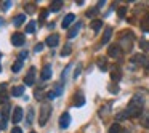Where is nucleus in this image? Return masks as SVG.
Returning <instances> with one entry per match:
<instances>
[{
  "instance_id": "1",
  "label": "nucleus",
  "mask_w": 149,
  "mask_h": 133,
  "mask_svg": "<svg viewBox=\"0 0 149 133\" xmlns=\"http://www.w3.org/2000/svg\"><path fill=\"white\" fill-rule=\"evenodd\" d=\"M143 106H144V98H143V95L139 93H135L133 95V98L130 100L128 103V107H127V114H128V117H138L141 116L143 112Z\"/></svg>"
},
{
  "instance_id": "2",
  "label": "nucleus",
  "mask_w": 149,
  "mask_h": 133,
  "mask_svg": "<svg viewBox=\"0 0 149 133\" xmlns=\"http://www.w3.org/2000/svg\"><path fill=\"white\" fill-rule=\"evenodd\" d=\"M133 40H135V36L133 32H123L120 36V40H119V47L123 50V52H130L133 47Z\"/></svg>"
},
{
  "instance_id": "3",
  "label": "nucleus",
  "mask_w": 149,
  "mask_h": 133,
  "mask_svg": "<svg viewBox=\"0 0 149 133\" xmlns=\"http://www.w3.org/2000/svg\"><path fill=\"white\" fill-rule=\"evenodd\" d=\"M50 116H52V106L47 103L42 104V107H40V114H39V125L43 127L47 122H48Z\"/></svg>"
},
{
  "instance_id": "4",
  "label": "nucleus",
  "mask_w": 149,
  "mask_h": 133,
  "mask_svg": "<svg viewBox=\"0 0 149 133\" xmlns=\"http://www.w3.org/2000/svg\"><path fill=\"white\" fill-rule=\"evenodd\" d=\"M24 42H26V37H24V34L15 32L13 36H11V43H13L15 47H21Z\"/></svg>"
},
{
  "instance_id": "5",
  "label": "nucleus",
  "mask_w": 149,
  "mask_h": 133,
  "mask_svg": "<svg viewBox=\"0 0 149 133\" xmlns=\"http://www.w3.org/2000/svg\"><path fill=\"white\" fill-rule=\"evenodd\" d=\"M34 79H36V68H31L29 72H27V75L24 77V84H26L27 87H32V85H34Z\"/></svg>"
},
{
  "instance_id": "6",
  "label": "nucleus",
  "mask_w": 149,
  "mask_h": 133,
  "mask_svg": "<svg viewBox=\"0 0 149 133\" xmlns=\"http://www.w3.org/2000/svg\"><path fill=\"white\" fill-rule=\"evenodd\" d=\"M11 120H13V123H19L21 120H23V109H21L19 106L13 109V114H11Z\"/></svg>"
},
{
  "instance_id": "7",
  "label": "nucleus",
  "mask_w": 149,
  "mask_h": 133,
  "mask_svg": "<svg viewBox=\"0 0 149 133\" xmlns=\"http://www.w3.org/2000/svg\"><path fill=\"white\" fill-rule=\"evenodd\" d=\"M107 55H109L111 58H119V56L122 55V48H120L119 45H111L109 50H107Z\"/></svg>"
},
{
  "instance_id": "8",
  "label": "nucleus",
  "mask_w": 149,
  "mask_h": 133,
  "mask_svg": "<svg viewBox=\"0 0 149 133\" xmlns=\"http://www.w3.org/2000/svg\"><path fill=\"white\" fill-rule=\"evenodd\" d=\"M85 104V96L82 91H77V93L74 95V106L75 107H82Z\"/></svg>"
},
{
  "instance_id": "9",
  "label": "nucleus",
  "mask_w": 149,
  "mask_h": 133,
  "mask_svg": "<svg viewBox=\"0 0 149 133\" xmlns=\"http://www.w3.org/2000/svg\"><path fill=\"white\" fill-rule=\"evenodd\" d=\"M69 123H71V116H69L68 112L61 114V117H59V127L64 130V128H68V127H69Z\"/></svg>"
},
{
  "instance_id": "10",
  "label": "nucleus",
  "mask_w": 149,
  "mask_h": 133,
  "mask_svg": "<svg viewBox=\"0 0 149 133\" xmlns=\"http://www.w3.org/2000/svg\"><path fill=\"white\" fill-rule=\"evenodd\" d=\"M45 43L48 47H52V48H53V47H56L59 43V36H58V34H52V36H48V37H47V40H45Z\"/></svg>"
},
{
  "instance_id": "11",
  "label": "nucleus",
  "mask_w": 149,
  "mask_h": 133,
  "mask_svg": "<svg viewBox=\"0 0 149 133\" xmlns=\"http://www.w3.org/2000/svg\"><path fill=\"white\" fill-rule=\"evenodd\" d=\"M74 19H75V15L74 13H69V15H66L64 16V19H63V29H66V27H69L72 23H74Z\"/></svg>"
},
{
  "instance_id": "12",
  "label": "nucleus",
  "mask_w": 149,
  "mask_h": 133,
  "mask_svg": "<svg viewBox=\"0 0 149 133\" xmlns=\"http://www.w3.org/2000/svg\"><path fill=\"white\" fill-rule=\"evenodd\" d=\"M120 77H122V72H120V68L119 66H114V69L111 71V79L112 82H119Z\"/></svg>"
},
{
  "instance_id": "13",
  "label": "nucleus",
  "mask_w": 149,
  "mask_h": 133,
  "mask_svg": "<svg viewBox=\"0 0 149 133\" xmlns=\"http://www.w3.org/2000/svg\"><path fill=\"white\" fill-rule=\"evenodd\" d=\"M50 77H52V66H48V64H47L45 68L42 69V74H40V79H42V80L45 82V80H48Z\"/></svg>"
},
{
  "instance_id": "14",
  "label": "nucleus",
  "mask_w": 149,
  "mask_h": 133,
  "mask_svg": "<svg viewBox=\"0 0 149 133\" xmlns=\"http://www.w3.org/2000/svg\"><path fill=\"white\" fill-rule=\"evenodd\" d=\"M80 27H82V23H77V24H74V26L71 27V31L68 32V37H69V39H74V37L79 34V31H80Z\"/></svg>"
},
{
  "instance_id": "15",
  "label": "nucleus",
  "mask_w": 149,
  "mask_h": 133,
  "mask_svg": "<svg viewBox=\"0 0 149 133\" xmlns=\"http://www.w3.org/2000/svg\"><path fill=\"white\" fill-rule=\"evenodd\" d=\"M141 29L143 32H149V13H146L141 19Z\"/></svg>"
},
{
  "instance_id": "16",
  "label": "nucleus",
  "mask_w": 149,
  "mask_h": 133,
  "mask_svg": "<svg viewBox=\"0 0 149 133\" xmlns=\"http://www.w3.org/2000/svg\"><path fill=\"white\" fill-rule=\"evenodd\" d=\"M111 36H112V27H106V31H104V34H103V39H101V43H107L111 40Z\"/></svg>"
},
{
  "instance_id": "17",
  "label": "nucleus",
  "mask_w": 149,
  "mask_h": 133,
  "mask_svg": "<svg viewBox=\"0 0 149 133\" xmlns=\"http://www.w3.org/2000/svg\"><path fill=\"white\" fill-rule=\"evenodd\" d=\"M90 27L95 31V32H98V31H100L101 27H103V21H100V19H95V21H91Z\"/></svg>"
},
{
  "instance_id": "18",
  "label": "nucleus",
  "mask_w": 149,
  "mask_h": 133,
  "mask_svg": "<svg viewBox=\"0 0 149 133\" xmlns=\"http://www.w3.org/2000/svg\"><path fill=\"white\" fill-rule=\"evenodd\" d=\"M24 21H26V15H18V16L13 19V24H15L16 27H19L21 24L24 23Z\"/></svg>"
},
{
  "instance_id": "19",
  "label": "nucleus",
  "mask_w": 149,
  "mask_h": 133,
  "mask_svg": "<svg viewBox=\"0 0 149 133\" xmlns=\"http://www.w3.org/2000/svg\"><path fill=\"white\" fill-rule=\"evenodd\" d=\"M141 125L146 127V128H149V111L141 116Z\"/></svg>"
},
{
  "instance_id": "20",
  "label": "nucleus",
  "mask_w": 149,
  "mask_h": 133,
  "mask_svg": "<svg viewBox=\"0 0 149 133\" xmlns=\"http://www.w3.org/2000/svg\"><path fill=\"white\" fill-rule=\"evenodd\" d=\"M23 91H24V87H23V85H19V87H13L11 95H13V96H21V95H23Z\"/></svg>"
},
{
  "instance_id": "21",
  "label": "nucleus",
  "mask_w": 149,
  "mask_h": 133,
  "mask_svg": "<svg viewBox=\"0 0 149 133\" xmlns=\"http://www.w3.org/2000/svg\"><path fill=\"white\" fill-rule=\"evenodd\" d=\"M61 7H63V2H61V0H55V2H52V7H50V10H52V11H58Z\"/></svg>"
},
{
  "instance_id": "22",
  "label": "nucleus",
  "mask_w": 149,
  "mask_h": 133,
  "mask_svg": "<svg viewBox=\"0 0 149 133\" xmlns=\"http://www.w3.org/2000/svg\"><path fill=\"white\" fill-rule=\"evenodd\" d=\"M98 68H100L101 71H106V69H107V61H106V58H98Z\"/></svg>"
},
{
  "instance_id": "23",
  "label": "nucleus",
  "mask_w": 149,
  "mask_h": 133,
  "mask_svg": "<svg viewBox=\"0 0 149 133\" xmlns=\"http://www.w3.org/2000/svg\"><path fill=\"white\" fill-rule=\"evenodd\" d=\"M109 133H122V127L119 123H112L109 127Z\"/></svg>"
},
{
  "instance_id": "24",
  "label": "nucleus",
  "mask_w": 149,
  "mask_h": 133,
  "mask_svg": "<svg viewBox=\"0 0 149 133\" xmlns=\"http://www.w3.org/2000/svg\"><path fill=\"white\" fill-rule=\"evenodd\" d=\"M8 104V95L5 93H0V106H7Z\"/></svg>"
},
{
  "instance_id": "25",
  "label": "nucleus",
  "mask_w": 149,
  "mask_h": 133,
  "mask_svg": "<svg viewBox=\"0 0 149 133\" xmlns=\"http://www.w3.org/2000/svg\"><path fill=\"white\" fill-rule=\"evenodd\" d=\"M21 68H23V61H19V59H18V61L13 64V68H11V71H13L15 74H16V72H19V71H21Z\"/></svg>"
},
{
  "instance_id": "26",
  "label": "nucleus",
  "mask_w": 149,
  "mask_h": 133,
  "mask_svg": "<svg viewBox=\"0 0 149 133\" xmlns=\"http://www.w3.org/2000/svg\"><path fill=\"white\" fill-rule=\"evenodd\" d=\"M71 50H72V47H71V43H68V45L63 48V52H61V56H69L71 55Z\"/></svg>"
},
{
  "instance_id": "27",
  "label": "nucleus",
  "mask_w": 149,
  "mask_h": 133,
  "mask_svg": "<svg viewBox=\"0 0 149 133\" xmlns=\"http://www.w3.org/2000/svg\"><path fill=\"white\" fill-rule=\"evenodd\" d=\"M116 119L119 120V122H120V120H127V119H128V114H127V111H122V112H119V114L116 116Z\"/></svg>"
},
{
  "instance_id": "28",
  "label": "nucleus",
  "mask_w": 149,
  "mask_h": 133,
  "mask_svg": "<svg viewBox=\"0 0 149 133\" xmlns=\"http://www.w3.org/2000/svg\"><path fill=\"white\" fill-rule=\"evenodd\" d=\"M34 31H36V23H34V21H31V23L26 26V32L27 34H32Z\"/></svg>"
},
{
  "instance_id": "29",
  "label": "nucleus",
  "mask_w": 149,
  "mask_h": 133,
  "mask_svg": "<svg viewBox=\"0 0 149 133\" xmlns=\"http://www.w3.org/2000/svg\"><path fill=\"white\" fill-rule=\"evenodd\" d=\"M34 122V109H29L27 111V125H31V123Z\"/></svg>"
},
{
  "instance_id": "30",
  "label": "nucleus",
  "mask_w": 149,
  "mask_h": 133,
  "mask_svg": "<svg viewBox=\"0 0 149 133\" xmlns=\"http://www.w3.org/2000/svg\"><path fill=\"white\" fill-rule=\"evenodd\" d=\"M139 48L144 50V52H149V42L148 40H141V42H139Z\"/></svg>"
},
{
  "instance_id": "31",
  "label": "nucleus",
  "mask_w": 149,
  "mask_h": 133,
  "mask_svg": "<svg viewBox=\"0 0 149 133\" xmlns=\"http://www.w3.org/2000/svg\"><path fill=\"white\" fill-rule=\"evenodd\" d=\"M24 8H26L27 13H34V10H36V7H34V5H31V3H26V5H24Z\"/></svg>"
},
{
  "instance_id": "32",
  "label": "nucleus",
  "mask_w": 149,
  "mask_h": 133,
  "mask_svg": "<svg viewBox=\"0 0 149 133\" xmlns=\"http://www.w3.org/2000/svg\"><path fill=\"white\" fill-rule=\"evenodd\" d=\"M117 13H119V16H120V18H123V16L127 15V8H125V7H120Z\"/></svg>"
},
{
  "instance_id": "33",
  "label": "nucleus",
  "mask_w": 149,
  "mask_h": 133,
  "mask_svg": "<svg viewBox=\"0 0 149 133\" xmlns=\"http://www.w3.org/2000/svg\"><path fill=\"white\" fill-rule=\"evenodd\" d=\"M80 72H82V66L79 64L77 68H75V72H74V79H77L79 75H80Z\"/></svg>"
},
{
  "instance_id": "34",
  "label": "nucleus",
  "mask_w": 149,
  "mask_h": 133,
  "mask_svg": "<svg viewBox=\"0 0 149 133\" xmlns=\"http://www.w3.org/2000/svg\"><path fill=\"white\" fill-rule=\"evenodd\" d=\"M42 50H43V43H37V45L34 47V52H36V53L42 52Z\"/></svg>"
},
{
  "instance_id": "35",
  "label": "nucleus",
  "mask_w": 149,
  "mask_h": 133,
  "mask_svg": "<svg viewBox=\"0 0 149 133\" xmlns=\"http://www.w3.org/2000/svg\"><path fill=\"white\" fill-rule=\"evenodd\" d=\"M27 55H29L27 52H21V53H19V61H24V59L27 58Z\"/></svg>"
},
{
  "instance_id": "36",
  "label": "nucleus",
  "mask_w": 149,
  "mask_h": 133,
  "mask_svg": "<svg viewBox=\"0 0 149 133\" xmlns=\"http://www.w3.org/2000/svg\"><path fill=\"white\" fill-rule=\"evenodd\" d=\"M10 7H11V2H10V0H7V2H3V5H2V8H3V10H8Z\"/></svg>"
},
{
  "instance_id": "37",
  "label": "nucleus",
  "mask_w": 149,
  "mask_h": 133,
  "mask_svg": "<svg viewBox=\"0 0 149 133\" xmlns=\"http://www.w3.org/2000/svg\"><path fill=\"white\" fill-rule=\"evenodd\" d=\"M34 96H36V100H42V98H43V93H42V91L37 90L36 93H34Z\"/></svg>"
},
{
  "instance_id": "38",
  "label": "nucleus",
  "mask_w": 149,
  "mask_h": 133,
  "mask_svg": "<svg viewBox=\"0 0 149 133\" xmlns=\"http://www.w3.org/2000/svg\"><path fill=\"white\" fill-rule=\"evenodd\" d=\"M47 15H48V11L42 10V11H40V19H47Z\"/></svg>"
},
{
  "instance_id": "39",
  "label": "nucleus",
  "mask_w": 149,
  "mask_h": 133,
  "mask_svg": "<svg viewBox=\"0 0 149 133\" xmlns=\"http://www.w3.org/2000/svg\"><path fill=\"white\" fill-rule=\"evenodd\" d=\"M109 90L112 91V93H117V91H119V88H117V85H116V87H114V85H109Z\"/></svg>"
},
{
  "instance_id": "40",
  "label": "nucleus",
  "mask_w": 149,
  "mask_h": 133,
  "mask_svg": "<svg viewBox=\"0 0 149 133\" xmlns=\"http://www.w3.org/2000/svg\"><path fill=\"white\" fill-rule=\"evenodd\" d=\"M104 3H106L104 0H101V2H98V7H96V8H98V10H100V8H103V7H104Z\"/></svg>"
},
{
  "instance_id": "41",
  "label": "nucleus",
  "mask_w": 149,
  "mask_h": 133,
  "mask_svg": "<svg viewBox=\"0 0 149 133\" xmlns=\"http://www.w3.org/2000/svg\"><path fill=\"white\" fill-rule=\"evenodd\" d=\"M11 133H23V132H21V128H18V127H15V128L11 130Z\"/></svg>"
},
{
  "instance_id": "42",
  "label": "nucleus",
  "mask_w": 149,
  "mask_h": 133,
  "mask_svg": "<svg viewBox=\"0 0 149 133\" xmlns=\"http://www.w3.org/2000/svg\"><path fill=\"white\" fill-rule=\"evenodd\" d=\"M0 58H2V53H0Z\"/></svg>"
},
{
  "instance_id": "43",
  "label": "nucleus",
  "mask_w": 149,
  "mask_h": 133,
  "mask_svg": "<svg viewBox=\"0 0 149 133\" xmlns=\"http://www.w3.org/2000/svg\"><path fill=\"white\" fill-rule=\"evenodd\" d=\"M0 71H2V66H0Z\"/></svg>"
}]
</instances>
